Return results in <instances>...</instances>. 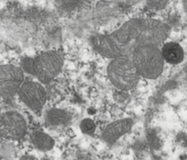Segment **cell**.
<instances>
[{
	"label": "cell",
	"mask_w": 187,
	"mask_h": 160,
	"mask_svg": "<svg viewBox=\"0 0 187 160\" xmlns=\"http://www.w3.org/2000/svg\"><path fill=\"white\" fill-rule=\"evenodd\" d=\"M143 18H133L110 34L95 35L90 38L93 49L104 57L114 59L121 56H131L140 46Z\"/></svg>",
	"instance_id": "1"
},
{
	"label": "cell",
	"mask_w": 187,
	"mask_h": 160,
	"mask_svg": "<svg viewBox=\"0 0 187 160\" xmlns=\"http://www.w3.org/2000/svg\"><path fill=\"white\" fill-rule=\"evenodd\" d=\"M64 60V54L54 49L42 52L34 57H24L21 66L24 72L33 75L38 82L44 85L52 82L60 74Z\"/></svg>",
	"instance_id": "2"
},
{
	"label": "cell",
	"mask_w": 187,
	"mask_h": 160,
	"mask_svg": "<svg viewBox=\"0 0 187 160\" xmlns=\"http://www.w3.org/2000/svg\"><path fill=\"white\" fill-rule=\"evenodd\" d=\"M107 75L112 85L117 90L124 92L133 90L141 77L131 56H121L112 59L107 67Z\"/></svg>",
	"instance_id": "3"
},
{
	"label": "cell",
	"mask_w": 187,
	"mask_h": 160,
	"mask_svg": "<svg viewBox=\"0 0 187 160\" xmlns=\"http://www.w3.org/2000/svg\"><path fill=\"white\" fill-rule=\"evenodd\" d=\"M131 59L141 77L156 79L163 72L165 61L158 46L152 45L138 46L132 53Z\"/></svg>",
	"instance_id": "4"
},
{
	"label": "cell",
	"mask_w": 187,
	"mask_h": 160,
	"mask_svg": "<svg viewBox=\"0 0 187 160\" xmlns=\"http://www.w3.org/2000/svg\"><path fill=\"white\" fill-rule=\"evenodd\" d=\"M24 72L22 68L13 65L0 66V96L4 103H10L18 95L24 82Z\"/></svg>",
	"instance_id": "5"
},
{
	"label": "cell",
	"mask_w": 187,
	"mask_h": 160,
	"mask_svg": "<svg viewBox=\"0 0 187 160\" xmlns=\"http://www.w3.org/2000/svg\"><path fill=\"white\" fill-rule=\"evenodd\" d=\"M27 133V122L21 113L8 111L1 114L0 135L2 138L10 141H21Z\"/></svg>",
	"instance_id": "6"
},
{
	"label": "cell",
	"mask_w": 187,
	"mask_h": 160,
	"mask_svg": "<svg viewBox=\"0 0 187 160\" xmlns=\"http://www.w3.org/2000/svg\"><path fill=\"white\" fill-rule=\"evenodd\" d=\"M20 101L35 113L41 112L47 99L46 89L40 82H24L18 93Z\"/></svg>",
	"instance_id": "7"
},
{
	"label": "cell",
	"mask_w": 187,
	"mask_h": 160,
	"mask_svg": "<svg viewBox=\"0 0 187 160\" xmlns=\"http://www.w3.org/2000/svg\"><path fill=\"white\" fill-rule=\"evenodd\" d=\"M169 32V27L164 23L158 20L143 18L140 46H159L168 38Z\"/></svg>",
	"instance_id": "8"
},
{
	"label": "cell",
	"mask_w": 187,
	"mask_h": 160,
	"mask_svg": "<svg viewBox=\"0 0 187 160\" xmlns=\"http://www.w3.org/2000/svg\"><path fill=\"white\" fill-rule=\"evenodd\" d=\"M134 125L133 119L131 118L119 119L110 122L102 132V137L108 144H113L124 135L131 130Z\"/></svg>",
	"instance_id": "9"
},
{
	"label": "cell",
	"mask_w": 187,
	"mask_h": 160,
	"mask_svg": "<svg viewBox=\"0 0 187 160\" xmlns=\"http://www.w3.org/2000/svg\"><path fill=\"white\" fill-rule=\"evenodd\" d=\"M161 54L164 61L173 65L182 63L185 57L182 46L175 42L165 43L162 46Z\"/></svg>",
	"instance_id": "10"
},
{
	"label": "cell",
	"mask_w": 187,
	"mask_h": 160,
	"mask_svg": "<svg viewBox=\"0 0 187 160\" xmlns=\"http://www.w3.org/2000/svg\"><path fill=\"white\" fill-rule=\"evenodd\" d=\"M71 116L67 111L60 108H51L45 115V126L48 128H58L68 125Z\"/></svg>",
	"instance_id": "11"
},
{
	"label": "cell",
	"mask_w": 187,
	"mask_h": 160,
	"mask_svg": "<svg viewBox=\"0 0 187 160\" xmlns=\"http://www.w3.org/2000/svg\"><path fill=\"white\" fill-rule=\"evenodd\" d=\"M30 141L35 148L43 152H50L55 145L54 138L42 131L32 132L30 135Z\"/></svg>",
	"instance_id": "12"
},
{
	"label": "cell",
	"mask_w": 187,
	"mask_h": 160,
	"mask_svg": "<svg viewBox=\"0 0 187 160\" xmlns=\"http://www.w3.org/2000/svg\"><path fill=\"white\" fill-rule=\"evenodd\" d=\"M79 128L81 132L84 134L92 135L96 130V124L92 119L87 118L81 121Z\"/></svg>",
	"instance_id": "13"
},
{
	"label": "cell",
	"mask_w": 187,
	"mask_h": 160,
	"mask_svg": "<svg viewBox=\"0 0 187 160\" xmlns=\"http://www.w3.org/2000/svg\"><path fill=\"white\" fill-rule=\"evenodd\" d=\"M168 0H148V7L152 10H161L167 6Z\"/></svg>",
	"instance_id": "14"
},
{
	"label": "cell",
	"mask_w": 187,
	"mask_h": 160,
	"mask_svg": "<svg viewBox=\"0 0 187 160\" xmlns=\"http://www.w3.org/2000/svg\"><path fill=\"white\" fill-rule=\"evenodd\" d=\"M20 160H39L36 157H35L34 155H24L23 156H21V158H20Z\"/></svg>",
	"instance_id": "15"
},
{
	"label": "cell",
	"mask_w": 187,
	"mask_h": 160,
	"mask_svg": "<svg viewBox=\"0 0 187 160\" xmlns=\"http://www.w3.org/2000/svg\"><path fill=\"white\" fill-rule=\"evenodd\" d=\"M183 7L185 9V12L187 13V0H183Z\"/></svg>",
	"instance_id": "16"
},
{
	"label": "cell",
	"mask_w": 187,
	"mask_h": 160,
	"mask_svg": "<svg viewBox=\"0 0 187 160\" xmlns=\"http://www.w3.org/2000/svg\"><path fill=\"white\" fill-rule=\"evenodd\" d=\"M74 160H83V159H74Z\"/></svg>",
	"instance_id": "17"
}]
</instances>
